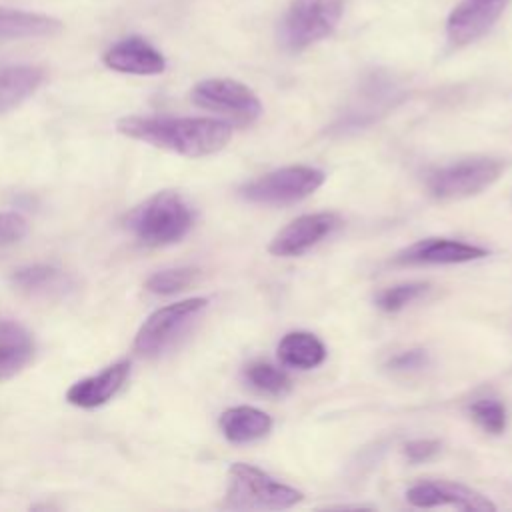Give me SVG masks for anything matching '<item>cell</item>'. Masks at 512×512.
Instances as JSON below:
<instances>
[{"label": "cell", "instance_id": "cell-9", "mask_svg": "<svg viewBox=\"0 0 512 512\" xmlns=\"http://www.w3.org/2000/svg\"><path fill=\"white\" fill-rule=\"evenodd\" d=\"M508 0H460L446 22L452 46H466L484 36L504 12Z\"/></svg>", "mask_w": 512, "mask_h": 512}, {"label": "cell", "instance_id": "cell-15", "mask_svg": "<svg viewBox=\"0 0 512 512\" xmlns=\"http://www.w3.org/2000/svg\"><path fill=\"white\" fill-rule=\"evenodd\" d=\"M10 282L16 290L30 294V296H60L72 288V278L50 264H28L16 268L10 274Z\"/></svg>", "mask_w": 512, "mask_h": 512}, {"label": "cell", "instance_id": "cell-22", "mask_svg": "<svg viewBox=\"0 0 512 512\" xmlns=\"http://www.w3.org/2000/svg\"><path fill=\"white\" fill-rule=\"evenodd\" d=\"M198 270L190 268V266H182V268H166L160 272H154L148 280H146V290H150L152 294H176L180 290H186L188 286H192L198 278Z\"/></svg>", "mask_w": 512, "mask_h": 512}, {"label": "cell", "instance_id": "cell-27", "mask_svg": "<svg viewBox=\"0 0 512 512\" xmlns=\"http://www.w3.org/2000/svg\"><path fill=\"white\" fill-rule=\"evenodd\" d=\"M424 362H426L424 350H406L394 356L390 360V366L396 370H412V368H420Z\"/></svg>", "mask_w": 512, "mask_h": 512}, {"label": "cell", "instance_id": "cell-8", "mask_svg": "<svg viewBox=\"0 0 512 512\" xmlns=\"http://www.w3.org/2000/svg\"><path fill=\"white\" fill-rule=\"evenodd\" d=\"M192 102L200 108L230 116L236 122H252L260 116L258 96L242 82L230 78H208L192 88Z\"/></svg>", "mask_w": 512, "mask_h": 512}, {"label": "cell", "instance_id": "cell-10", "mask_svg": "<svg viewBox=\"0 0 512 512\" xmlns=\"http://www.w3.org/2000/svg\"><path fill=\"white\" fill-rule=\"evenodd\" d=\"M338 224V216L330 212L298 216L272 238L268 250L270 254L284 258L300 256L316 246L322 238H326Z\"/></svg>", "mask_w": 512, "mask_h": 512}, {"label": "cell", "instance_id": "cell-19", "mask_svg": "<svg viewBox=\"0 0 512 512\" xmlns=\"http://www.w3.org/2000/svg\"><path fill=\"white\" fill-rule=\"evenodd\" d=\"M278 360L284 366L298 368V370H310L324 362L326 348L324 344L310 332H288L278 342Z\"/></svg>", "mask_w": 512, "mask_h": 512}, {"label": "cell", "instance_id": "cell-2", "mask_svg": "<svg viewBox=\"0 0 512 512\" xmlns=\"http://www.w3.org/2000/svg\"><path fill=\"white\" fill-rule=\"evenodd\" d=\"M126 224L142 244L168 246L190 232L194 212L178 192L162 190L134 208Z\"/></svg>", "mask_w": 512, "mask_h": 512}, {"label": "cell", "instance_id": "cell-21", "mask_svg": "<svg viewBox=\"0 0 512 512\" xmlns=\"http://www.w3.org/2000/svg\"><path fill=\"white\" fill-rule=\"evenodd\" d=\"M244 378L260 394L282 396L290 390V378L280 368H276L268 362L248 364L246 370H244Z\"/></svg>", "mask_w": 512, "mask_h": 512}, {"label": "cell", "instance_id": "cell-4", "mask_svg": "<svg viewBox=\"0 0 512 512\" xmlns=\"http://www.w3.org/2000/svg\"><path fill=\"white\" fill-rule=\"evenodd\" d=\"M342 0H294L280 24V42L290 52L330 36L342 18Z\"/></svg>", "mask_w": 512, "mask_h": 512}, {"label": "cell", "instance_id": "cell-11", "mask_svg": "<svg viewBox=\"0 0 512 512\" xmlns=\"http://www.w3.org/2000/svg\"><path fill=\"white\" fill-rule=\"evenodd\" d=\"M406 500L418 508L456 506L470 512H494L496 506L480 492L454 482H418L406 490Z\"/></svg>", "mask_w": 512, "mask_h": 512}, {"label": "cell", "instance_id": "cell-3", "mask_svg": "<svg viewBox=\"0 0 512 512\" xmlns=\"http://www.w3.org/2000/svg\"><path fill=\"white\" fill-rule=\"evenodd\" d=\"M304 494L286 486L260 468L236 462L228 470L224 508L232 510H284L292 508Z\"/></svg>", "mask_w": 512, "mask_h": 512}, {"label": "cell", "instance_id": "cell-20", "mask_svg": "<svg viewBox=\"0 0 512 512\" xmlns=\"http://www.w3.org/2000/svg\"><path fill=\"white\" fill-rule=\"evenodd\" d=\"M30 338L14 324L0 322V382L16 376L32 358Z\"/></svg>", "mask_w": 512, "mask_h": 512}, {"label": "cell", "instance_id": "cell-24", "mask_svg": "<svg viewBox=\"0 0 512 512\" xmlns=\"http://www.w3.org/2000/svg\"><path fill=\"white\" fill-rule=\"evenodd\" d=\"M428 290V284L424 282H404V284H396L390 288H384L378 296H376V304L378 308L386 310V312H396L402 310L406 304L414 302L418 296H422Z\"/></svg>", "mask_w": 512, "mask_h": 512}, {"label": "cell", "instance_id": "cell-17", "mask_svg": "<svg viewBox=\"0 0 512 512\" xmlns=\"http://www.w3.org/2000/svg\"><path fill=\"white\" fill-rule=\"evenodd\" d=\"M62 30V24L46 14L0 8V44L26 38L54 36Z\"/></svg>", "mask_w": 512, "mask_h": 512}, {"label": "cell", "instance_id": "cell-7", "mask_svg": "<svg viewBox=\"0 0 512 512\" xmlns=\"http://www.w3.org/2000/svg\"><path fill=\"white\" fill-rule=\"evenodd\" d=\"M206 306V298H186L158 308L136 332L134 350L144 356L162 352Z\"/></svg>", "mask_w": 512, "mask_h": 512}, {"label": "cell", "instance_id": "cell-23", "mask_svg": "<svg viewBox=\"0 0 512 512\" xmlns=\"http://www.w3.org/2000/svg\"><path fill=\"white\" fill-rule=\"evenodd\" d=\"M472 420L488 434H502L506 428V408L496 398H480L470 406Z\"/></svg>", "mask_w": 512, "mask_h": 512}, {"label": "cell", "instance_id": "cell-18", "mask_svg": "<svg viewBox=\"0 0 512 512\" xmlns=\"http://www.w3.org/2000/svg\"><path fill=\"white\" fill-rule=\"evenodd\" d=\"M218 424L226 440L246 444L264 438L272 428V418L254 406H234L222 412Z\"/></svg>", "mask_w": 512, "mask_h": 512}, {"label": "cell", "instance_id": "cell-12", "mask_svg": "<svg viewBox=\"0 0 512 512\" xmlns=\"http://www.w3.org/2000/svg\"><path fill=\"white\" fill-rule=\"evenodd\" d=\"M102 60L110 70L138 76H154L166 68L164 56L140 36H128L116 42L104 52Z\"/></svg>", "mask_w": 512, "mask_h": 512}, {"label": "cell", "instance_id": "cell-5", "mask_svg": "<svg viewBox=\"0 0 512 512\" xmlns=\"http://www.w3.org/2000/svg\"><path fill=\"white\" fill-rule=\"evenodd\" d=\"M324 178V172L312 166H286L244 184L240 196L252 204H292L316 192Z\"/></svg>", "mask_w": 512, "mask_h": 512}, {"label": "cell", "instance_id": "cell-6", "mask_svg": "<svg viewBox=\"0 0 512 512\" xmlns=\"http://www.w3.org/2000/svg\"><path fill=\"white\" fill-rule=\"evenodd\" d=\"M504 170V164L494 158H466L430 172L426 186L434 198L456 200L480 194L494 184Z\"/></svg>", "mask_w": 512, "mask_h": 512}, {"label": "cell", "instance_id": "cell-16", "mask_svg": "<svg viewBox=\"0 0 512 512\" xmlns=\"http://www.w3.org/2000/svg\"><path fill=\"white\" fill-rule=\"evenodd\" d=\"M46 72L32 64L0 66V114L20 106L44 82Z\"/></svg>", "mask_w": 512, "mask_h": 512}, {"label": "cell", "instance_id": "cell-13", "mask_svg": "<svg viewBox=\"0 0 512 512\" xmlns=\"http://www.w3.org/2000/svg\"><path fill=\"white\" fill-rule=\"evenodd\" d=\"M488 256L480 246L450 238H426L398 252V264H462Z\"/></svg>", "mask_w": 512, "mask_h": 512}, {"label": "cell", "instance_id": "cell-1", "mask_svg": "<svg viewBox=\"0 0 512 512\" xmlns=\"http://www.w3.org/2000/svg\"><path fill=\"white\" fill-rule=\"evenodd\" d=\"M116 130L128 138L164 148L188 158H200L222 150L232 126L216 118H172V116H126Z\"/></svg>", "mask_w": 512, "mask_h": 512}, {"label": "cell", "instance_id": "cell-25", "mask_svg": "<svg viewBox=\"0 0 512 512\" xmlns=\"http://www.w3.org/2000/svg\"><path fill=\"white\" fill-rule=\"evenodd\" d=\"M28 232V222L16 212H0V246L20 242Z\"/></svg>", "mask_w": 512, "mask_h": 512}, {"label": "cell", "instance_id": "cell-14", "mask_svg": "<svg viewBox=\"0 0 512 512\" xmlns=\"http://www.w3.org/2000/svg\"><path fill=\"white\" fill-rule=\"evenodd\" d=\"M130 374V362L120 360L102 372L88 376L72 384L66 392V400L78 408H96L106 404L124 386Z\"/></svg>", "mask_w": 512, "mask_h": 512}, {"label": "cell", "instance_id": "cell-26", "mask_svg": "<svg viewBox=\"0 0 512 512\" xmlns=\"http://www.w3.org/2000/svg\"><path fill=\"white\" fill-rule=\"evenodd\" d=\"M438 450H440V442L436 440H412L404 446L406 458L414 464L430 460L434 454H438Z\"/></svg>", "mask_w": 512, "mask_h": 512}]
</instances>
